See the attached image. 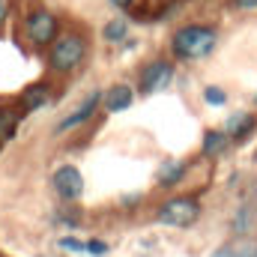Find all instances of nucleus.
<instances>
[{
	"label": "nucleus",
	"instance_id": "f257e3e1",
	"mask_svg": "<svg viewBox=\"0 0 257 257\" xmlns=\"http://www.w3.org/2000/svg\"><path fill=\"white\" fill-rule=\"evenodd\" d=\"M218 42V33L212 27H203V24H186L174 33L171 39V51L180 57V60H200L206 57Z\"/></svg>",
	"mask_w": 257,
	"mask_h": 257
},
{
	"label": "nucleus",
	"instance_id": "f03ea898",
	"mask_svg": "<svg viewBox=\"0 0 257 257\" xmlns=\"http://www.w3.org/2000/svg\"><path fill=\"white\" fill-rule=\"evenodd\" d=\"M84 54H87L84 36H78V33H63V36H57V39L51 42V48H48V63H51L54 72H72V69L81 66Z\"/></svg>",
	"mask_w": 257,
	"mask_h": 257
},
{
	"label": "nucleus",
	"instance_id": "7ed1b4c3",
	"mask_svg": "<svg viewBox=\"0 0 257 257\" xmlns=\"http://www.w3.org/2000/svg\"><path fill=\"white\" fill-rule=\"evenodd\" d=\"M200 218V203L194 197H174L159 206V221L171 227H189Z\"/></svg>",
	"mask_w": 257,
	"mask_h": 257
},
{
	"label": "nucleus",
	"instance_id": "20e7f679",
	"mask_svg": "<svg viewBox=\"0 0 257 257\" xmlns=\"http://www.w3.org/2000/svg\"><path fill=\"white\" fill-rule=\"evenodd\" d=\"M24 33H27V39L33 45L45 48V45H51L57 39V18L51 12H45V9H36V12H30L24 18Z\"/></svg>",
	"mask_w": 257,
	"mask_h": 257
},
{
	"label": "nucleus",
	"instance_id": "39448f33",
	"mask_svg": "<svg viewBox=\"0 0 257 257\" xmlns=\"http://www.w3.org/2000/svg\"><path fill=\"white\" fill-rule=\"evenodd\" d=\"M171 78H174V66L165 63V60H153V63L141 72L138 90H141L144 96H150V93H159V90H165V87L171 84Z\"/></svg>",
	"mask_w": 257,
	"mask_h": 257
},
{
	"label": "nucleus",
	"instance_id": "423d86ee",
	"mask_svg": "<svg viewBox=\"0 0 257 257\" xmlns=\"http://www.w3.org/2000/svg\"><path fill=\"white\" fill-rule=\"evenodd\" d=\"M51 186L57 189V194H60L63 200H78V197L84 194V177H81V171H78V168L63 165L60 171H54Z\"/></svg>",
	"mask_w": 257,
	"mask_h": 257
},
{
	"label": "nucleus",
	"instance_id": "0eeeda50",
	"mask_svg": "<svg viewBox=\"0 0 257 257\" xmlns=\"http://www.w3.org/2000/svg\"><path fill=\"white\" fill-rule=\"evenodd\" d=\"M102 96H105V93H99V90H90V93H87V99H84V102H81V105H78V108H75V111H72L66 120H60L57 132H69V128L84 126V123H87V120L96 114V108L102 105Z\"/></svg>",
	"mask_w": 257,
	"mask_h": 257
},
{
	"label": "nucleus",
	"instance_id": "6e6552de",
	"mask_svg": "<svg viewBox=\"0 0 257 257\" xmlns=\"http://www.w3.org/2000/svg\"><path fill=\"white\" fill-rule=\"evenodd\" d=\"M102 102H105V108H108L111 114L126 111L128 105L135 102V90H132V87H126V84H114V87L102 96Z\"/></svg>",
	"mask_w": 257,
	"mask_h": 257
},
{
	"label": "nucleus",
	"instance_id": "1a4fd4ad",
	"mask_svg": "<svg viewBox=\"0 0 257 257\" xmlns=\"http://www.w3.org/2000/svg\"><path fill=\"white\" fill-rule=\"evenodd\" d=\"M48 84H30L24 93H21V111L24 114H33V111H39L45 102H48Z\"/></svg>",
	"mask_w": 257,
	"mask_h": 257
},
{
	"label": "nucleus",
	"instance_id": "9d476101",
	"mask_svg": "<svg viewBox=\"0 0 257 257\" xmlns=\"http://www.w3.org/2000/svg\"><path fill=\"white\" fill-rule=\"evenodd\" d=\"M21 114H24V111L0 108V141H12V138H15V128L21 123Z\"/></svg>",
	"mask_w": 257,
	"mask_h": 257
},
{
	"label": "nucleus",
	"instance_id": "9b49d317",
	"mask_svg": "<svg viewBox=\"0 0 257 257\" xmlns=\"http://www.w3.org/2000/svg\"><path fill=\"white\" fill-rule=\"evenodd\" d=\"M251 128H254V117H251V114H233V117L227 120V128H224V132L239 141V138H245Z\"/></svg>",
	"mask_w": 257,
	"mask_h": 257
},
{
	"label": "nucleus",
	"instance_id": "f8f14e48",
	"mask_svg": "<svg viewBox=\"0 0 257 257\" xmlns=\"http://www.w3.org/2000/svg\"><path fill=\"white\" fill-rule=\"evenodd\" d=\"M227 132H206L203 135V156H218V153H224V147H227Z\"/></svg>",
	"mask_w": 257,
	"mask_h": 257
},
{
	"label": "nucleus",
	"instance_id": "ddd939ff",
	"mask_svg": "<svg viewBox=\"0 0 257 257\" xmlns=\"http://www.w3.org/2000/svg\"><path fill=\"white\" fill-rule=\"evenodd\" d=\"M102 36H105V42H111V45L123 42V39L128 36V21H123V18L108 21V24H105V30H102Z\"/></svg>",
	"mask_w": 257,
	"mask_h": 257
},
{
	"label": "nucleus",
	"instance_id": "4468645a",
	"mask_svg": "<svg viewBox=\"0 0 257 257\" xmlns=\"http://www.w3.org/2000/svg\"><path fill=\"white\" fill-rule=\"evenodd\" d=\"M183 174H186V162H168V165H162V171H159V183H162V186H174V183L183 180Z\"/></svg>",
	"mask_w": 257,
	"mask_h": 257
},
{
	"label": "nucleus",
	"instance_id": "2eb2a0df",
	"mask_svg": "<svg viewBox=\"0 0 257 257\" xmlns=\"http://www.w3.org/2000/svg\"><path fill=\"white\" fill-rule=\"evenodd\" d=\"M203 99H206L209 105H224V102H227V93L218 90V87H206V90H203Z\"/></svg>",
	"mask_w": 257,
	"mask_h": 257
},
{
	"label": "nucleus",
	"instance_id": "dca6fc26",
	"mask_svg": "<svg viewBox=\"0 0 257 257\" xmlns=\"http://www.w3.org/2000/svg\"><path fill=\"white\" fill-rule=\"evenodd\" d=\"M60 248H66V251H87V242H78L72 236H63L60 239Z\"/></svg>",
	"mask_w": 257,
	"mask_h": 257
},
{
	"label": "nucleus",
	"instance_id": "f3484780",
	"mask_svg": "<svg viewBox=\"0 0 257 257\" xmlns=\"http://www.w3.org/2000/svg\"><path fill=\"white\" fill-rule=\"evenodd\" d=\"M87 251H90V254H105V251H108V245H105V242H99V239H90V242H87Z\"/></svg>",
	"mask_w": 257,
	"mask_h": 257
},
{
	"label": "nucleus",
	"instance_id": "a211bd4d",
	"mask_svg": "<svg viewBox=\"0 0 257 257\" xmlns=\"http://www.w3.org/2000/svg\"><path fill=\"white\" fill-rule=\"evenodd\" d=\"M209 257H236V245H221L218 251H212Z\"/></svg>",
	"mask_w": 257,
	"mask_h": 257
},
{
	"label": "nucleus",
	"instance_id": "6ab92c4d",
	"mask_svg": "<svg viewBox=\"0 0 257 257\" xmlns=\"http://www.w3.org/2000/svg\"><path fill=\"white\" fill-rule=\"evenodd\" d=\"M236 257H257V245H239Z\"/></svg>",
	"mask_w": 257,
	"mask_h": 257
},
{
	"label": "nucleus",
	"instance_id": "aec40b11",
	"mask_svg": "<svg viewBox=\"0 0 257 257\" xmlns=\"http://www.w3.org/2000/svg\"><path fill=\"white\" fill-rule=\"evenodd\" d=\"M9 9H12V3H9V0H0V24L9 18Z\"/></svg>",
	"mask_w": 257,
	"mask_h": 257
},
{
	"label": "nucleus",
	"instance_id": "412c9836",
	"mask_svg": "<svg viewBox=\"0 0 257 257\" xmlns=\"http://www.w3.org/2000/svg\"><path fill=\"white\" fill-rule=\"evenodd\" d=\"M236 6H242V9H257V0H233Z\"/></svg>",
	"mask_w": 257,
	"mask_h": 257
},
{
	"label": "nucleus",
	"instance_id": "4be33fe9",
	"mask_svg": "<svg viewBox=\"0 0 257 257\" xmlns=\"http://www.w3.org/2000/svg\"><path fill=\"white\" fill-rule=\"evenodd\" d=\"M111 3H114V6H117V9H128V6H132V3H135V0H111Z\"/></svg>",
	"mask_w": 257,
	"mask_h": 257
}]
</instances>
